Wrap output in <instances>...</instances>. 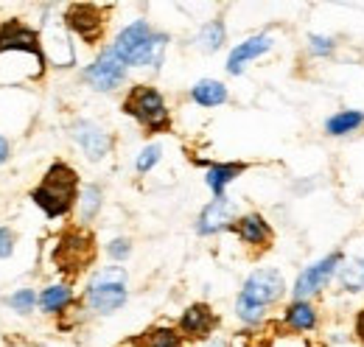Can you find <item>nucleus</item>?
I'll return each instance as SVG.
<instances>
[{
    "label": "nucleus",
    "instance_id": "obj_36",
    "mask_svg": "<svg viewBox=\"0 0 364 347\" xmlns=\"http://www.w3.org/2000/svg\"><path fill=\"white\" fill-rule=\"evenodd\" d=\"M258 347H261V345H258Z\"/></svg>",
    "mask_w": 364,
    "mask_h": 347
},
{
    "label": "nucleus",
    "instance_id": "obj_7",
    "mask_svg": "<svg viewBox=\"0 0 364 347\" xmlns=\"http://www.w3.org/2000/svg\"><path fill=\"white\" fill-rule=\"evenodd\" d=\"M286 294V277L280 269L274 266H261L255 272H250V277L244 280L238 297L250 300V303L261 305V308H272L283 300Z\"/></svg>",
    "mask_w": 364,
    "mask_h": 347
},
{
    "label": "nucleus",
    "instance_id": "obj_18",
    "mask_svg": "<svg viewBox=\"0 0 364 347\" xmlns=\"http://www.w3.org/2000/svg\"><path fill=\"white\" fill-rule=\"evenodd\" d=\"M124 347H185V339L171 325H154V328L132 336L129 342H124Z\"/></svg>",
    "mask_w": 364,
    "mask_h": 347
},
{
    "label": "nucleus",
    "instance_id": "obj_30",
    "mask_svg": "<svg viewBox=\"0 0 364 347\" xmlns=\"http://www.w3.org/2000/svg\"><path fill=\"white\" fill-rule=\"evenodd\" d=\"M107 255L112 260H127L132 255V241L129 238H112L107 244Z\"/></svg>",
    "mask_w": 364,
    "mask_h": 347
},
{
    "label": "nucleus",
    "instance_id": "obj_21",
    "mask_svg": "<svg viewBox=\"0 0 364 347\" xmlns=\"http://www.w3.org/2000/svg\"><path fill=\"white\" fill-rule=\"evenodd\" d=\"M336 286L345 294H362L364 292V258H345L336 272Z\"/></svg>",
    "mask_w": 364,
    "mask_h": 347
},
{
    "label": "nucleus",
    "instance_id": "obj_11",
    "mask_svg": "<svg viewBox=\"0 0 364 347\" xmlns=\"http://www.w3.org/2000/svg\"><path fill=\"white\" fill-rule=\"evenodd\" d=\"M219 328V314L208 303H193L182 311L177 331L185 342H208L213 339V331Z\"/></svg>",
    "mask_w": 364,
    "mask_h": 347
},
{
    "label": "nucleus",
    "instance_id": "obj_3",
    "mask_svg": "<svg viewBox=\"0 0 364 347\" xmlns=\"http://www.w3.org/2000/svg\"><path fill=\"white\" fill-rule=\"evenodd\" d=\"M127 283H129V274L124 266H104L92 274V280L87 283V292H85V308L98 314V316H109L115 311H121L127 300H129V292H127Z\"/></svg>",
    "mask_w": 364,
    "mask_h": 347
},
{
    "label": "nucleus",
    "instance_id": "obj_25",
    "mask_svg": "<svg viewBox=\"0 0 364 347\" xmlns=\"http://www.w3.org/2000/svg\"><path fill=\"white\" fill-rule=\"evenodd\" d=\"M101 205H104V191L98 185H85L82 193H79V221L82 224L92 221V218L98 216Z\"/></svg>",
    "mask_w": 364,
    "mask_h": 347
},
{
    "label": "nucleus",
    "instance_id": "obj_5",
    "mask_svg": "<svg viewBox=\"0 0 364 347\" xmlns=\"http://www.w3.org/2000/svg\"><path fill=\"white\" fill-rule=\"evenodd\" d=\"M95 260V238L85 227H70L56 238L53 247V263L62 274L76 277Z\"/></svg>",
    "mask_w": 364,
    "mask_h": 347
},
{
    "label": "nucleus",
    "instance_id": "obj_26",
    "mask_svg": "<svg viewBox=\"0 0 364 347\" xmlns=\"http://www.w3.org/2000/svg\"><path fill=\"white\" fill-rule=\"evenodd\" d=\"M235 316H238L244 325L255 328V325L267 322V316H269V308H261V305L250 303V300H244V297H235Z\"/></svg>",
    "mask_w": 364,
    "mask_h": 347
},
{
    "label": "nucleus",
    "instance_id": "obj_22",
    "mask_svg": "<svg viewBox=\"0 0 364 347\" xmlns=\"http://www.w3.org/2000/svg\"><path fill=\"white\" fill-rule=\"evenodd\" d=\"M364 127V112L362 110H339L325 121V132L331 137H345L350 132L362 129Z\"/></svg>",
    "mask_w": 364,
    "mask_h": 347
},
{
    "label": "nucleus",
    "instance_id": "obj_29",
    "mask_svg": "<svg viewBox=\"0 0 364 347\" xmlns=\"http://www.w3.org/2000/svg\"><path fill=\"white\" fill-rule=\"evenodd\" d=\"M333 50H336L333 37H325V34H311V37H309V53H311V56L325 59V56H331Z\"/></svg>",
    "mask_w": 364,
    "mask_h": 347
},
{
    "label": "nucleus",
    "instance_id": "obj_20",
    "mask_svg": "<svg viewBox=\"0 0 364 347\" xmlns=\"http://www.w3.org/2000/svg\"><path fill=\"white\" fill-rule=\"evenodd\" d=\"M244 171H247V163H210L208 174H205V182L213 191V196L219 199V196H225V188L235 176H241Z\"/></svg>",
    "mask_w": 364,
    "mask_h": 347
},
{
    "label": "nucleus",
    "instance_id": "obj_1",
    "mask_svg": "<svg viewBox=\"0 0 364 347\" xmlns=\"http://www.w3.org/2000/svg\"><path fill=\"white\" fill-rule=\"evenodd\" d=\"M79 174L68 163L56 160L46 171L43 182L31 191V202L46 213L48 218L68 216L79 205Z\"/></svg>",
    "mask_w": 364,
    "mask_h": 347
},
{
    "label": "nucleus",
    "instance_id": "obj_32",
    "mask_svg": "<svg viewBox=\"0 0 364 347\" xmlns=\"http://www.w3.org/2000/svg\"><path fill=\"white\" fill-rule=\"evenodd\" d=\"M353 339L364 347V308H359L353 314Z\"/></svg>",
    "mask_w": 364,
    "mask_h": 347
},
{
    "label": "nucleus",
    "instance_id": "obj_35",
    "mask_svg": "<svg viewBox=\"0 0 364 347\" xmlns=\"http://www.w3.org/2000/svg\"><path fill=\"white\" fill-rule=\"evenodd\" d=\"M309 347H314V345H309Z\"/></svg>",
    "mask_w": 364,
    "mask_h": 347
},
{
    "label": "nucleus",
    "instance_id": "obj_24",
    "mask_svg": "<svg viewBox=\"0 0 364 347\" xmlns=\"http://www.w3.org/2000/svg\"><path fill=\"white\" fill-rule=\"evenodd\" d=\"M228 40V28H225V23L222 20H210V23H205L202 28H199V34H196V48L202 50V53H216L222 45Z\"/></svg>",
    "mask_w": 364,
    "mask_h": 347
},
{
    "label": "nucleus",
    "instance_id": "obj_15",
    "mask_svg": "<svg viewBox=\"0 0 364 347\" xmlns=\"http://www.w3.org/2000/svg\"><path fill=\"white\" fill-rule=\"evenodd\" d=\"M272 48H274L272 34H255V37H250V40L238 43L232 50H230V56H228V73L230 76H241V73H244V68H247V62L261 59V56H264V53H269Z\"/></svg>",
    "mask_w": 364,
    "mask_h": 347
},
{
    "label": "nucleus",
    "instance_id": "obj_28",
    "mask_svg": "<svg viewBox=\"0 0 364 347\" xmlns=\"http://www.w3.org/2000/svg\"><path fill=\"white\" fill-rule=\"evenodd\" d=\"M160 154H163V149L157 146V143H151V146H143L140 149V154H137L135 160V171L137 174H149L157 163H160Z\"/></svg>",
    "mask_w": 364,
    "mask_h": 347
},
{
    "label": "nucleus",
    "instance_id": "obj_27",
    "mask_svg": "<svg viewBox=\"0 0 364 347\" xmlns=\"http://www.w3.org/2000/svg\"><path fill=\"white\" fill-rule=\"evenodd\" d=\"M3 303L9 305L11 311H17V314H31L34 311V305L40 303V297L34 294V289H17L14 294H9Z\"/></svg>",
    "mask_w": 364,
    "mask_h": 347
},
{
    "label": "nucleus",
    "instance_id": "obj_34",
    "mask_svg": "<svg viewBox=\"0 0 364 347\" xmlns=\"http://www.w3.org/2000/svg\"><path fill=\"white\" fill-rule=\"evenodd\" d=\"M199 347H228L225 339H208V342H202Z\"/></svg>",
    "mask_w": 364,
    "mask_h": 347
},
{
    "label": "nucleus",
    "instance_id": "obj_14",
    "mask_svg": "<svg viewBox=\"0 0 364 347\" xmlns=\"http://www.w3.org/2000/svg\"><path fill=\"white\" fill-rule=\"evenodd\" d=\"M235 218H238L235 216V202L228 196H219L202 208V213L196 218V233L199 235H219L225 230H232Z\"/></svg>",
    "mask_w": 364,
    "mask_h": 347
},
{
    "label": "nucleus",
    "instance_id": "obj_19",
    "mask_svg": "<svg viewBox=\"0 0 364 347\" xmlns=\"http://www.w3.org/2000/svg\"><path fill=\"white\" fill-rule=\"evenodd\" d=\"M228 87L216 79H199L196 85L191 87V101L205 107V110H213V107H222L228 104Z\"/></svg>",
    "mask_w": 364,
    "mask_h": 347
},
{
    "label": "nucleus",
    "instance_id": "obj_9",
    "mask_svg": "<svg viewBox=\"0 0 364 347\" xmlns=\"http://www.w3.org/2000/svg\"><path fill=\"white\" fill-rule=\"evenodd\" d=\"M28 53L34 56V62L40 65V70L46 73V50H43V34H37L31 26L20 23V20H3L0 23V56L3 53Z\"/></svg>",
    "mask_w": 364,
    "mask_h": 347
},
{
    "label": "nucleus",
    "instance_id": "obj_13",
    "mask_svg": "<svg viewBox=\"0 0 364 347\" xmlns=\"http://www.w3.org/2000/svg\"><path fill=\"white\" fill-rule=\"evenodd\" d=\"M232 233L238 235V241L255 252H267L274 241V230L272 224L267 221V216L261 213H244V216L235 218L232 224Z\"/></svg>",
    "mask_w": 364,
    "mask_h": 347
},
{
    "label": "nucleus",
    "instance_id": "obj_16",
    "mask_svg": "<svg viewBox=\"0 0 364 347\" xmlns=\"http://www.w3.org/2000/svg\"><path fill=\"white\" fill-rule=\"evenodd\" d=\"M280 325H283V331H289V333L306 336V333H314L319 328V314L311 300H291V303L283 308Z\"/></svg>",
    "mask_w": 364,
    "mask_h": 347
},
{
    "label": "nucleus",
    "instance_id": "obj_2",
    "mask_svg": "<svg viewBox=\"0 0 364 347\" xmlns=\"http://www.w3.org/2000/svg\"><path fill=\"white\" fill-rule=\"evenodd\" d=\"M112 48L127 62V68H160L168 48V34L154 31L146 20H135L115 37Z\"/></svg>",
    "mask_w": 364,
    "mask_h": 347
},
{
    "label": "nucleus",
    "instance_id": "obj_8",
    "mask_svg": "<svg viewBox=\"0 0 364 347\" xmlns=\"http://www.w3.org/2000/svg\"><path fill=\"white\" fill-rule=\"evenodd\" d=\"M82 79L95 90V92H112L127 82V62L115 53L112 45H107L90 65L85 68Z\"/></svg>",
    "mask_w": 364,
    "mask_h": 347
},
{
    "label": "nucleus",
    "instance_id": "obj_23",
    "mask_svg": "<svg viewBox=\"0 0 364 347\" xmlns=\"http://www.w3.org/2000/svg\"><path fill=\"white\" fill-rule=\"evenodd\" d=\"M73 303H76L73 289H68V286H62V283L48 286L46 292L40 294V308H43L46 314H65Z\"/></svg>",
    "mask_w": 364,
    "mask_h": 347
},
{
    "label": "nucleus",
    "instance_id": "obj_10",
    "mask_svg": "<svg viewBox=\"0 0 364 347\" xmlns=\"http://www.w3.org/2000/svg\"><path fill=\"white\" fill-rule=\"evenodd\" d=\"M65 26L87 45H95L104 37L107 28V17L104 9L95 3H73L65 9Z\"/></svg>",
    "mask_w": 364,
    "mask_h": 347
},
{
    "label": "nucleus",
    "instance_id": "obj_17",
    "mask_svg": "<svg viewBox=\"0 0 364 347\" xmlns=\"http://www.w3.org/2000/svg\"><path fill=\"white\" fill-rule=\"evenodd\" d=\"M43 50H46V59L50 56V62L56 68H73L76 65V50L68 40V34L56 26H46V34H43Z\"/></svg>",
    "mask_w": 364,
    "mask_h": 347
},
{
    "label": "nucleus",
    "instance_id": "obj_12",
    "mask_svg": "<svg viewBox=\"0 0 364 347\" xmlns=\"http://www.w3.org/2000/svg\"><path fill=\"white\" fill-rule=\"evenodd\" d=\"M70 137L76 140V146L85 151V157L92 160V163L104 160L112 151V134L104 127H98L95 121H76L70 127Z\"/></svg>",
    "mask_w": 364,
    "mask_h": 347
},
{
    "label": "nucleus",
    "instance_id": "obj_31",
    "mask_svg": "<svg viewBox=\"0 0 364 347\" xmlns=\"http://www.w3.org/2000/svg\"><path fill=\"white\" fill-rule=\"evenodd\" d=\"M14 252V233L9 227H0V258H11Z\"/></svg>",
    "mask_w": 364,
    "mask_h": 347
},
{
    "label": "nucleus",
    "instance_id": "obj_33",
    "mask_svg": "<svg viewBox=\"0 0 364 347\" xmlns=\"http://www.w3.org/2000/svg\"><path fill=\"white\" fill-rule=\"evenodd\" d=\"M9 154H11V146H9V140L0 134V166L9 160Z\"/></svg>",
    "mask_w": 364,
    "mask_h": 347
},
{
    "label": "nucleus",
    "instance_id": "obj_6",
    "mask_svg": "<svg viewBox=\"0 0 364 347\" xmlns=\"http://www.w3.org/2000/svg\"><path fill=\"white\" fill-rule=\"evenodd\" d=\"M342 260H345V252L336 250V252L319 258L317 263L306 266V269L297 274L294 286H291V297H294V300H314L317 294H322V292L331 286V280H336V272H339Z\"/></svg>",
    "mask_w": 364,
    "mask_h": 347
},
{
    "label": "nucleus",
    "instance_id": "obj_4",
    "mask_svg": "<svg viewBox=\"0 0 364 347\" xmlns=\"http://www.w3.org/2000/svg\"><path fill=\"white\" fill-rule=\"evenodd\" d=\"M121 110H124V115L135 118L146 129V134H163V132L171 129V110H168V104L157 87L135 85L127 92Z\"/></svg>",
    "mask_w": 364,
    "mask_h": 347
}]
</instances>
